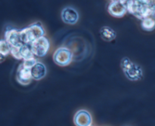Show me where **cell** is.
Segmentation results:
<instances>
[{"instance_id": "1", "label": "cell", "mask_w": 155, "mask_h": 126, "mask_svg": "<svg viewBox=\"0 0 155 126\" xmlns=\"http://www.w3.org/2000/svg\"><path fill=\"white\" fill-rule=\"evenodd\" d=\"M127 12L139 20L147 17H154L155 0H127Z\"/></svg>"}, {"instance_id": "2", "label": "cell", "mask_w": 155, "mask_h": 126, "mask_svg": "<svg viewBox=\"0 0 155 126\" xmlns=\"http://www.w3.org/2000/svg\"><path fill=\"white\" fill-rule=\"evenodd\" d=\"M45 35V29L40 22L33 23L29 27L20 30V36L23 44L31 45L33 42Z\"/></svg>"}, {"instance_id": "3", "label": "cell", "mask_w": 155, "mask_h": 126, "mask_svg": "<svg viewBox=\"0 0 155 126\" xmlns=\"http://www.w3.org/2000/svg\"><path fill=\"white\" fill-rule=\"evenodd\" d=\"M120 66L125 76L130 81H139L143 78V70L137 63L132 61L129 57H124Z\"/></svg>"}, {"instance_id": "4", "label": "cell", "mask_w": 155, "mask_h": 126, "mask_svg": "<svg viewBox=\"0 0 155 126\" xmlns=\"http://www.w3.org/2000/svg\"><path fill=\"white\" fill-rule=\"evenodd\" d=\"M73 52L66 47L58 48L53 54V60L59 66H66L73 60Z\"/></svg>"}, {"instance_id": "5", "label": "cell", "mask_w": 155, "mask_h": 126, "mask_svg": "<svg viewBox=\"0 0 155 126\" xmlns=\"http://www.w3.org/2000/svg\"><path fill=\"white\" fill-rule=\"evenodd\" d=\"M30 46L35 57H43L48 54L51 44L48 38L44 36L33 42Z\"/></svg>"}, {"instance_id": "6", "label": "cell", "mask_w": 155, "mask_h": 126, "mask_svg": "<svg viewBox=\"0 0 155 126\" xmlns=\"http://www.w3.org/2000/svg\"><path fill=\"white\" fill-rule=\"evenodd\" d=\"M109 14L114 18H122L127 13L126 3L120 0H114L107 8Z\"/></svg>"}, {"instance_id": "7", "label": "cell", "mask_w": 155, "mask_h": 126, "mask_svg": "<svg viewBox=\"0 0 155 126\" xmlns=\"http://www.w3.org/2000/svg\"><path fill=\"white\" fill-rule=\"evenodd\" d=\"M61 20L63 22L69 25H74L77 24L80 18V15L78 11L74 8L68 6L62 9L61 14Z\"/></svg>"}, {"instance_id": "8", "label": "cell", "mask_w": 155, "mask_h": 126, "mask_svg": "<svg viewBox=\"0 0 155 126\" xmlns=\"http://www.w3.org/2000/svg\"><path fill=\"white\" fill-rule=\"evenodd\" d=\"M16 79L22 86H27L32 81L31 73L30 68H27L22 64L19 65L16 72Z\"/></svg>"}, {"instance_id": "9", "label": "cell", "mask_w": 155, "mask_h": 126, "mask_svg": "<svg viewBox=\"0 0 155 126\" xmlns=\"http://www.w3.org/2000/svg\"><path fill=\"white\" fill-rule=\"evenodd\" d=\"M4 39L12 46H18L22 45L20 36V30H17L15 28L7 29L5 31Z\"/></svg>"}, {"instance_id": "10", "label": "cell", "mask_w": 155, "mask_h": 126, "mask_svg": "<svg viewBox=\"0 0 155 126\" xmlns=\"http://www.w3.org/2000/svg\"><path fill=\"white\" fill-rule=\"evenodd\" d=\"M74 122L77 126H90L92 123V118L87 110H80L76 113Z\"/></svg>"}, {"instance_id": "11", "label": "cell", "mask_w": 155, "mask_h": 126, "mask_svg": "<svg viewBox=\"0 0 155 126\" xmlns=\"http://www.w3.org/2000/svg\"><path fill=\"white\" fill-rule=\"evenodd\" d=\"M30 73L32 79L38 81L45 78L47 74V68L43 63L37 60L30 69Z\"/></svg>"}, {"instance_id": "12", "label": "cell", "mask_w": 155, "mask_h": 126, "mask_svg": "<svg viewBox=\"0 0 155 126\" xmlns=\"http://www.w3.org/2000/svg\"><path fill=\"white\" fill-rule=\"evenodd\" d=\"M100 36L101 39L106 42H111L116 39L117 33L110 27H103L100 30Z\"/></svg>"}, {"instance_id": "13", "label": "cell", "mask_w": 155, "mask_h": 126, "mask_svg": "<svg viewBox=\"0 0 155 126\" xmlns=\"http://www.w3.org/2000/svg\"><path fill=\"white\" fill-rule=\"evenodd\" d=\"M141 27L143 30L147 32H151L154 30L155 20L154 17L150 16L141 20Z\"/></svg>"}, {"instance_id": "14", "label": "cell", "mask_w": 155, "mask_h": 126, "mask_svg": "<svg viewBox=\"0 0 155 126\" xmlns=\"http://www.w3.org/2000/svg\"><path fill=\"white\" fill-rule=\"evenodd\" d=\"M20 54H21V60H23L35 57L32 51L31 46L30 45H27V44H22L20 46Z\"/></svg>"}, {"instance_id": "15", "label": "cell", "mask_w": 155, "mask_h": 126, "mask_svg": "<svg viewBox=\"0 0 155 126\" xmlns=\"http://www.w3.org/2000/svg\"><path fill=\"white\" fill-rule=\"evenodd\" d=\"M11 46L4 39H0V54L7 57L10 54Z\"/></svg>"}, {"instance_id": "16", "label": "cell", "mask_w": 155, "mask_h": 126, "mask_svg": "<svg viewBox=\"0 0 155 126\" xmlns=\"http://www.w3.org/2000/svg\"><path fill=\"white\" fill-rule=\"evenodd\" d=\"M21 45L11 47L10 54H12L15 59H17V60H21V54H20V46H21Z\"/></svg>"}, {"instance_id": "17", "label": "cell", "mask_w": 155, "mask_h": 126, "mask_svg": "<svg viewBox=\"0 0 155 126\" xmlns=\"http://www.w3.org/2000/svg\"><path fill=\"white\" fill-rule=\"evenodd\" d=\"M36 61H37V59L36 58V57H32V58L24 60V61L22 62V64L24 65V66H26V67L31 69L32 66L36 63Z\"/></svg>"}, {"instance_id": "18", "label": "cell", "mask_w": 155, "mask_h": 126, "mask_svg": "<svg viewBox=\"0 0 155 126\" xmlns=\"http://www.w3.org/2000/svg\"><path fill=\"white\" fill-rule=\"evenodd\" d=\"M5 58H6L5 56H4V55H2V54H0V63H2V62H4L5 60Z\"/></svg>"}, {"instance_id": "19", "label": "cell", "mask_w": 155, "mask_h": 126, "mask_svg": "<svg viewBox=\"0 0 155 126\" xmlns=\"http://www.w3.org/2000/svg\"><path fill=\"white\" fill-rule=\"evenodd\" d=\"M111 1H114V0H111ZM120 1H122V2H127V0H120Z\"/></svg>"}, {"instance_id": "20", "label": "cell", "mask_w": 155, "mask_h": 126, "mask_svg": "<svg viewBox=\"0 0 155 126\" xmlns=\"http://www.w3.org/2000/svg\"><path fill=\"white\" fill-rule=\"evenodd\" d=\"M90 126H92V125H90Z\"/></svg>"}]
</instances>
